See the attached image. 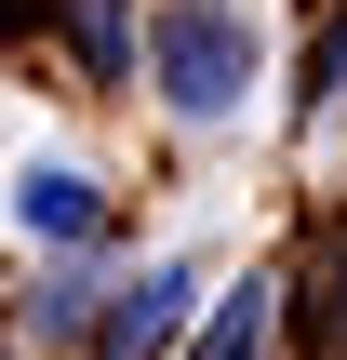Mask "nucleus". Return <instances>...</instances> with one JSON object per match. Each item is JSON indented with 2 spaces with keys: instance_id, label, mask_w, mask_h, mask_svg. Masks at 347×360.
Returning a JSON list of instances; mask_svg holds the SVG:
<instances>
[{
  "instance_id": "obj_1",
  "label": "nucleus",
  "mask_w": 347,
  "mask_h": 360,
  "mask_svg": "<svg viewBox=\"0 0 347 360\" xmlns=\"http://www.w3.org/2000/svg\"><path fill=\"white\" fill-rule=\"evenodd\" d=\"M147 67H160V107H174V120H227L241 80H254V27H241L227 0H174V13L147 27Z\"/></svg>"
},
{
  "instance_id": "obj_2",
  "label": "nucleus",
  "mask_w": 347,
  "mask_h": 360,
  "mask_svg": "<svg viewBox=\"0 0 347 360\" xmlns=\"http://www.w3.org/2000/svg\"><path fill=\"white\" fill-rule=\"evenodd\" d=\"M187 307H201V267H147V281H120V294L94 307V360H160Z\"/></svg>"
},
{
  "instance_id": "obj_3",
  "label": "nucleus",
  "mask_w": 347,
  "mask_h": 360,
  "mask_svg": "<svg viewBox=\"0 0 347 360\" xmlns=\"http://www.w3.org/2000/svg\"><path fill=\"white\" fill-rule=\"evenodd\" d=\"M13 227H40V240H94V227H107V200H94V174L40 160V174L13 187Z\"/></svg>"
},
{
  "instance_id": "obj_4",
  "label": "nucleus",
  "mask_w": 347,
  "mask_h": 360,
  "mask_svg": "<svg viewBox=\"0 0 347 360\" xmlns=\"http://www.w3.org/2000/svg\"><path fill=\"white\" fill-rule=\"evenodd\" d=\"M267 321H281L267 281H241V294H214V321H201V347H187V360H267Z\"/></svg>"
},
{
  "instance_id": "obj_5",
  "label": "nucleus",
  "mask_w": 347,
  "mask_h": 360,
  "mask_svg": "<svg viewBox=\"0 0 347 360\" xmlns=\"http://www.w3.org/2000/svg\"><path fill=\"white\" fill-rule=\"evenodd\" d=\"M27 321H40V334H80V321H94V281H80V267H67V281H40V307H27Z\"/></svg>"
},
{
  "instance_id": "obj_6",
  "label": "nucleus",
  "mask_w": 347,
  "mask_h": 360,
  "mask_svg": "<svg viewBox=\"0 0 347 360\" xmlns=\"http://www.w3.org/2000/svg\"><path fill=\"white\" fill-rule=\"evenodd\" d=\"M334 94H347V13H334V27H321V80H308V120H321Z\"/></svg>"
},
{
  "instance_id": "obj_7",
  "label": "nucleus",
  "mask_w": 347,
  "mask_h": 360,
  "mask_svg": "<svg viewBox=\"0 0 347 360\" xmlns=\"http://www.w3.org/2000/svg\"><path fill=\"white\" fill-rule=\"evenodd\" d=\"M308 347H347V254H334V281H321V307H308Z\"/></svg>"
}]
</instances>
